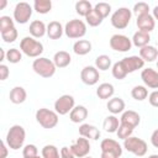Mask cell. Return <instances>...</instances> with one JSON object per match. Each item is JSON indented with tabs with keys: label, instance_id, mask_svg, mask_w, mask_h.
Here are the masks:
<instances>
[{
	"label": "cell",
	"instance_id": "277c9868",
	"mask_svg": "<svg viewBox=\"0 0 158 158\" xmlns=\"http://www.w3.org/2000/svg\"><path fill=\"white\" fill-rule=\"evenodd\" d=\"M36 120L43 128H54L58 125V114L53 110L42 107L36 111Z\"/></svg>",
	"mask_w": 158,
	"mask_h": 158
},
{
	"label": "cell",
	"instance_id": "11a10c76",
	"mask_svg": "<svg viewBox=\"0 0 158 158\" xmlns=\"http://www.w3.org/2000/svg\"><path fill=\"white\" fill-rule=\"evenodd\" d=\"M28 158H42V157H40V156H35V157H28Z\"/></svg>",
	"mask_w": 158,
	"mask_h": 158
},
{
	"label": "cell",
	"instance_id": "d6a6232c",
	"mask_svg": "<svg viewBox=\"0 0 158 158\" xmlns=\"http://www.w3.org/2000/svg\"><path fill=\"white\" fill-rule=\"evenodd\" d=\"M131 95L135 100L137 101H143L147 96H148V90L146 86L143 85H136L133 86V89L131 90Z\"/></svg>",
	"mask_w": 158,
	"mask_h": 158
},
{
	"label": "cell",
	"instance_id": "ac0fdd59",
	"mask_svg": "<svg viewBox=\"0 0 158 158\" xmlns=\"http://www.w3.org/2000/svg\"><path fill=\"white\" fill-rule=\"evenodd\" d=\"M100 148H101V152H112V153H116L118 157L122 154V147L120 146L117 141L112 138L102 139L100 143Z\"/></svg>",
	"mask_w": 158,
	"mask_h": 158
},
{
	"label": "cell",
	"instance_id": "8fae6325",
	"mask_svg": "<svg viewBox=\"0 0 158 158\" xmlns=\"http://www.w3.org/2000/svg\"><path fill=\"white\" fill-rule=\"evenodd\" d=\"M70 149L73 151L74 156L77 158H84L89 154L90 152V143H89V139L85 138V137H79L72 146H70Z\"/></svg>",
	"mask_w": 158,
	"mask_h": 158
},
{
	"label": "cell",
	"instance_id": "6f0895ef",
	"mask_svg": "<svg viewBox=\"0 0 158 158\" xmlns=\"http://www.w3.org/2000/svg\"><path fill=\"white\" fill-rule=\"evenodd\" d=\"M157 68H158V62H157Z\"/></svg>",
	"mask_w": 158,
	"mask_h": 158
},
{
	"label": "cell",
	"instance_id": "e575fe53",
	"mask_svg": "<svg viewBox=\"0 0 158 158\" xmlns=\"http://www.w3.org/2000/svg\"><path fill=\"white\" fill-rule=\"evenodd\" d=\"M42 158H60V152L53 144H46L42 148Z\"/></svg>",
	"mask_w": 158,
	"mask_h": 158
},
{
	"label": "cell",
	"instance_id": "db71d44e",
	"mask_svg": "<svg viewBox=\"0 0 158 158\" xmlns=\"http://www.w3.org/2000/svg\"><path fill=\"white\" fill-rule=\"evenodd\" d=\"M148 158H158V154H151Z\"/></svg>",
	"mask_w": 158,
	"mask_h": 158
},
{
	"label": "cell",
	"instance_id": "d590c367",
	"mask_svg": "<svg viewBox=\"0 0 158 158\" xmlns=\"http://www.w3.org/2000/svg\"><path fill=\"white\" fill-rule=\"evenodd\" d=\"M21 59H22V53L17 48H11V49H9L6 52V60L7 62H10L12 64H16Z\"/></svg>",
	"mask_w": 158,
	"mask_h": 158
},
{
	"label": "cell",
	"instance_id": "1f68e13d",
	"mask_svg": "<svg viewBox=\"0 0 158 158\" xmlns=\"http://www.w3.org/2000/svg\"><path fill=\"white\" fill-rule=\"evenodd\" d=\"M33 9L38 14H47L52 9V2H51V0H35Z\"/></svg>",
	"mask_w": 158,
	"mask_h": 158
},
{
	"label": "cell",
	"instance_id": "83f0119b",
	"mask_svg": "<svg viewBox=\"0 0 158 158\" xmlns=\"http://www.w3.org/2000/svg\"><path fill=\"white\" fill-rule=\"evenodd\" d=\"M73 51L78 56H85L91 51V43L88 40H78L73 44Z\"/></svg>",
	"mask_w": 158,
	"mask_h": 158
},
{
	"label": "cell",
	"instance_id": "e0dca14e",
	"mask_svg": "<svg viewBox=\"0 0 158 158\" xmlns=\"http://www.w3.org/2000/svg\"><path fill=\"white\" fill-rule=\"evenodd\" d=\"M79 135L81 137L88 138V139L96 141V139H99V137H100L101 133H100V131H99L98 127H95L93 125H89V123H81L79 126Z\"/></svg>",
	"mask_w": 158,
	"mask_h": 158
},
{
	"label": "cell",
	"instance_id": "f907efd6",
	"mask_svg": "<svg viewBox=\"0 0 158 158\" xmlns=\"http://www.w3.org/2000/svg\"><path fill=\"white\" fill-rule=\"evenodd\" d=\"M5 59H6V52H5V49L0 48V62H2Z\"/></svg>",
	"mask_w": 158,
	"mask_h": 158
},
{
	"label": "cell",
	"instance_id": "f35d334b",
	"mask_svg": "<svg viewBox=\"0 0 158 158\" xmlns=\"http://www.w3.org/2000/svg\"><path fill=\"white\" fill-rule=\"evenodd\" d=\"M132 132H133V128H131L130 126H126V125H122V123H120V126H118V128H117V132H116V135H117V137L118 138H121V139H126V138H128V137H131L132 136Z\"/></svg>",
	"mask_w": 158,
	"mask_h": 158
},
{
	"label": "cell",
	"instance_id": "4316f807",
	"mask_svg": "<svg viewBox=\"0 0 158 158\" xmlns=\"http://www.w3.org/2000/svg\"><path fill=\"white\" fill-rule=\"evenodd\" d=\"M149 41H151V36L149 33L147 32H143V31H137L135 32L133 37H132V44H135L136 47H146L149 44Z\"/></svg>",
	"mask_w": 158,
	"mask_h": 158
},
{
	"label": "cell",
	"instance_id": "ab89813d",
	"mask_svg": "<svg viewBox=\"0 0 158 158\" xmlns=\"http://www.w3.org/2000/svg\"><path fill=\"white\" fill-rule=\"evenodd\" d=\"M94 9L100 14V16H101L102 19L107 17L109 14L111 12V6H110V4H107V2H98V4L94 6Z\"/></svg>",
	"mask_w": 158,
	"mask_h": 158
},
{
	"label": "cell",
	"instance_id": "f546056e",
	"mask_svg": "<svg viewBox=\"0 0 158 158\" xmlns=\"http://www.w3.org/2000/svg\"><path fill=\"white\" fill-rule=\"evenodd\" d=\"M93 9H94V7H93L91 2L88 1V0H80V1H78V2L75 4V11H77V14L80 15V16H84V17H85Z\"/></svg>",
	"mask_w": 158,
	"mask_h": 158
},
{
	"label": "cell",
	"instance_id": "60d3db41",
	"mask_svg": "<svg viewBox=\"0 0 158 158\" xmlns=\"http://www.w3.org/2000/svg\"><path fill=\"white\" fill-rule=\"evenodd\" d=\"M133 12H135L137 16L149 14V5H148L147 2L139 1V2L135 4V6H133Z\"/></svg>",
	"mask_w": 158,
	"mask_h": 158
},
{
	"label": "cell",
	"instance_id": "9a60e30c",
	"mask_svg": "<svg viewBox=\"0 0 158 158\" xmlns=\"http://www.w3.org/2000/svg\"><path fill=\"white\" fill-rule=\"evenodd\" d=\"M137 27H138V31H143V32H152L156 27V21H154V17L151 15V14H146V15H141V16H137Z\"/></svg>",
	"mask_w": 158,
	"mask_h": 158
},
{
	"label": "cell",
	"instance_id": "30bf717a",
	"mask_svg": "<svg viewBox=\"0 0 158 158\" xmlns=\"http://www.w3.org/2000/svg\"><path fill=\"white\" fill-rule=\"evenodd\" d=\"M109 43H110L111 49H114L116 52H127L132 47V40H130L127 36L120 35V33L111 36Z\"/></svg>",
	"mask_w": 158,
	"mask_h": 158
},
{
	"label": "cell",
	"instance_id": "6da1fadb",
	"mask_svg": "<svg viewBox=\"0 0 158 158\" xmlns=\"http://www.w3.org/2000/svg\"><path fill=\"white\" fill-rule=\"evenodd\" d=\"M26 139V132L25 128L21 125H14L10 127L6 135V144L9 148L16 151L22 148Z\"/></svg>",
	"mask_w": 158,
	"mask_h": 158
},
{
	"label": "cell",
	"instance_id": "7a4b0ae2",
	"mask_svg": "<svg viewBox=\"0 0 158 158\" xmlns=\"http://www.w3.org/2000/svg\"><path fill=\"white\" fill-rule=\"evenodd\" d=\"M20 49L22 53H25L27 57L31 58H38L43 52V44L37 41L33 37H23L20 42Z\"/></svg>",
	"mask_w": 158,
	"mask_h": 158
},
{
	"label": "cell",
	"instance_id": "ffe728a7",
	"mask_svg": "<svg viewBox=\"0 0 158 158\" xmlns=\"http://www.w3.org/2000/svg\"><path fill=\"white\" fill-rule=\"evenodd\" d=\"M28 31H30V33H31V36L33 38H41L47 33V27L42 21L35 20V21H32L30 23Z\"/></svg>",
	"mask_w": 158,
	"mask_h": 158
},
{
	"label": "cell",
	"instance_id": "9c48e42d",
	"mask_svg": "<svg viewBox=\"0 0 158 158\" xmlns=\"http://www.w3.org/2000/svg\"><path fill=\"white\" fill-rule=\"evenodd\" d=\"M31 16H32V7L28 2L21 1L19 4H16V6L14 9V20L17 23H21V25L26 23Z\"/></svg>",
	"mask_w": 158,
	"mask_h": 158
},
{
	"label": "cell",
	"instance_id": "4dcf8cb0",
	"mask_svg": "<svg viewBox=\"0 0 158 158\" xmlns=\"http://www.w3.org/2000/svg\"><path fill=\"white\" fill-rule=\"evenodd\" d=\"M85 20H86V23H88L89 26H91V27H96V26L101 25V22H102L104 19L100 16V14H99L95 9H93V10L85 16Z\"/></svg>",
	"mask_w": 158,
	"mask_h": 158
},
{
	"label": "cell",
	"instance_id": "4fadbf2b",
	"mask_svg": "<svg viewBox=\"0 0 158 158\" xmlns=\"http://www.w3.org/2000/svg\"><path fill=\"white\" fill-rule=\"evenodd\" d=\"M121 64L123 65L125 70L128 73H133L138 69H142L144 65V60L139 57V56H131V57H126L122 60H120Z\"/></svg>",
	"mask_w": 158,
	"mask_h": 158
},
{
	"label": "cell",
	"instance_id": "5bb4252c",
	"mask_svg": "<svg viewBox=\"0 0 158 158\" xmlns=\"http://www.w3.org/2000/svg\"><path fill=\"white\" fill-rule=\"evenodd\" d=\"M141 79L146 86L151 89H158V72L152 68H146L141 72Z\"/></svg>",
	"mask_w": 158,
	"mask_h": 158
},
{
	"label": "cell",
	"instance_id": "44dd1931",
	"mask_svg": "<svg viewBox=\"0 0 158 158\" xmlns=\"http://www.w3.org/2000/svg\"><path fill=\"white\" fill-rule=\"evenodd\" d=\"M64 32V28L62 26L60 22L58 21H51L48 25H47V36L51 38V40H58L62 37Z\"/></svg>",
	"mask_w": 158,
	"mask_h": 158
},
{
	"label": "cell",
	"instance_id": "d6986e66",
	"mask_svg": "<svg viewBox=\"0 0 158 158\" xmlns=\"http://www.w3.org/2000/svg\"><path fill=\"white\" fill-rule=\"evenodd\" d=\"M86 117H88V109L83 105L74 106V109L69 112V118L74 123H80V122L85 121Z\"/></svg>",
	"mask_w": 158,
	"mask_h": 158
},
{
	"label": "cell",
	"instance_id": "836d02e7",
	"mask_svg": "<svg viewBox=\"0 0 158 158\" xmlns=\"http://www.w3.org/2000/svg\"><path fill=\"white\" fill-rule=\"evenodd\" d=\"M95 67L99 70H107L111 67V59H110V57L106 56V54L98 56L96 59H95Z\"/></svg>",
	"mask_w": 158,
	"mask_h": 158
},
{
	"label": "cell",
	"instance_id": "3957f363",
	"mask_svg": "<svg viewBox=\"0 0 158 158\" xmlns=\"http://www.w3.org/2000/svg\"><path fill=\"white\" fill-rule=\"evenodd\" d=\"M32 69L36 74H38L42 78H51L54 75L57 67L54 65L53 60L46 58V57H38L32 63Z\"/></svg>",
	"mask_w": 158,
	"mask_h": 158
},
{
	"label": "cell",
	"instance_id": "7dc6e473",
	"mask_svg": "<svg viewBox=\"0 0 158 158\" xmlns=\"http://www.w3.org/2000/svg\"><path fill=\"white\" fill-rule=\"evenodd\" d=\"M151 143L153 144V147L158 148V128L152 132V135H151Z\"/></svg>",
	"mask_w": 158,
	"mask_h": 158
},
{
	"label": "cell",
	"instance_id": "603a6c76",
	"mask_svg": "<svg viewBox=\"0 0 158 158\" xmlns=\"http://www.w3.org/2000/svg\"><path fill=\"white\" fill-rule=\"evenodd\" d=\"M139 57L144 60V62H153L154 59H157L158 57V49L154 46H146L139 48Z\"/></svg>",
	"mask_w": 158,
	"mask_h": 158
},
{
	"label": "cell",
	"instance_id": "ee69618b",
	"mask_svg": "<svg viewBox=\"0 0 158 158\" xmlns=\"http://www.w3.org/2000/svg\"><path fill=\"white\" fill-rule=\"evenodd\" d=\"M60 158H75L73 151L70 149V147H62L60 148Z\"/></svg>",
	"mask_w": 158,
	"mask_h": 158
},
{
	"label": "cell",
	"instance_id": "c3c4849f",
	"mask_svg": "<svg viewBox=\"0 0 158 158\" xmlns=\"http://www.w3.org/2000/svg\"><path fill=\"white\" fill-rule=\"evenodd\" d=\"M0 149H1V153H0V158H6L7 157V148H6V142H1L0 144Z\"/></svg>",
	"mask_w": 158,
	"mask_h": 158
},
{
	"label": "cell",
	"instance_id": "f5cc1de1",
	"mask_svg": "<svg viewBox=\"0 0 158 158\" xmlns=\"http://www.w3.org/2000/svg\"><path fill=\"white\" fill-rule=\"evenodd\" d=\"M5 6H6V0H1V4H0V10H2Z\"/></svg>",
	"mask_w": 158,
	"mask_h": 158
},
{
	"label": "cell",
	"instance_id": "bcb514c9",
	"mask_svg": "<svg viewBox=\"0 0 158 158\" xmlns=\"http://www.w3.org/2000/svg\"><path fill=\"white\" fill-rule=\"evenodd\" d=\"M9 74H10V70H9L7 65H5V64H0V80H5V79H7Z\"/></svg>",
	"mask_w": 158,
	"mask_h": 158
},
{
	"label": "cell",
	"instance_id": "681fc988",
	"mask_svg": "<svg viewBox=\"0 0 158 158\" xmlns=\"http://www.w3.org/2000/svg\"><path fill=\"white\" fill-rule=\"evenodd\" d=\"M101 158H118V156L112 152H101Z\"/></svg>",
	"mask_w": 158,
	"mask_h": 158
},
{
	"label": "cell",
	"instance_id": "9f6ffc18",
	"mask_svg": "<svg viewBox=\"0 0 158 158\" xmlns=\"http://www.w3.org/2000/svg\"><path fill=\"white\" fill-rule=\"evenodd\" d=\"M84 158H91V157H89V156H86V157H84Z\"/></svg>",
	"mask_w": 158,
	"mask_h": 158
},
{
	"label": "cell",
	"instance_id": "7c38bea8",
	"mask_svg": "<svg viewBox=\"0 0 158 158\" xmlns=\"http://www.w3.org/2000/svg\"><path fill=\"white\" fill-rule=\"evenodd\" d=\"M80 79L86 85H95L100 79L99 70L96 69V67H93V65L84 67L80 72Z\"/></svg>",
	"mask_w": 158,
	"mask_h": 158
},
{
	"label": "cell",
	"instance_id": "7bdbcfd3",
	"mask_svg": "<svg viewBox=\"0 0 158 158\" xmlns=\"http://www.w3.org/2000/svg\"><path fill=\"white\" fill-rule=\"evenodd\" d=\"M22 156H23V158L38 156V148L35 144H26L22 149Z\"/></svg>",
	"mask_w": 158,
	"mask_h": 158
},
{
	"label": "cell",
	"instance_id": "816d5d0a",
	"mask_svg": "<svg viewBox=\"0 0 158 158\" xmlns=\"http://www.w3.org/2000/svg\"><path fill=\"white\" fill-rule=\"evenodd\" d=\"M152 16L154 17V20H158V5L154 6V9H153V15H152Z\"/></svg>",
	"mask_w": 158,
	"mask_h": 158
},
{
	"label": "cell",
	"instance_id": "52a82bcc",
	"mask_svg": "<svg viewBox=\"0 0 158 158\" xmlns=\"http://www.w3.org/2000/svg\"><path fill=\"white\" fill-rule=\"evenodd\" d=\"M64 33L69 38H81L86 33V25L81 20H70L65 23Z\"/></svg>",
	"mask_w": 158,
	"mask_h": 158
},
{
	"label": "cell",
	"instance_id": "ba28073f",
	"mask_svg": "<svg viewBox=\"0 0 158 158\" xmlns=\"http://www.w3.org/2000/svg\"><path fill=\"white\" fill-rule=\"evenodd\" d=\"M74 104H75L74 98L69 94H64L54 101V111L62 116L67 115L74 109Z\"/></svg>",
	"mask_w": 158,
	"mask_h": 158
},
{
	"label": "cell",
	"instance_id": "7402d4cb",
	"mask_svg": "<svg viewBox=\"0 0 158 158\" xmlns=\"http://www.w3.org/2000/svg\"><path fill=\"white\" fill-rule=\"evenodd\" d=\"M70 62H72V57L65 51H58L53 57V63L57 68H65L70 64Z\"/></svg>",
	"mask_w": 158,
	"mask_h": 158
},
{
	"label": "cell",
	"instance_id": "f1b7e54d",
	"mask_svg": "<svg viewBox=\"0 0 158 158\" xmlns=\"http://www.w3.org/2000/svg\"><path fill=\"white\" fill-rule=\"evenodd\" d=\"M120 123H118V118L115 116V115H110L107 117H105L104 122H102V127L106 132L109 133H114V132H117V128H118Z\"/></svg>",
	"mask_w": 158,
	"mask_h": 158
},
{
	"label": "cell",
	"instance_id": "2e32d148",
	"mask_svg": "<svg viewBox=\"0 0 158 158\" xmlns=\"http://www.w3.org/2000/svg\"><path fill=\"white\" fill-rule=\"evenodd\" d=\"M139 122H141V116L138 115V112H136L133 110L123 111L121 115V118H120V123L130 126L133 130L139 125Z\"/></svg>",
	"mask_w": 158,
	"mask_h": 158
},
{
	"label": "cell",
	"instance_id": "d4e9b609",
	"mask_svg": "<svg viewBox=\"0 0 158 158\" xmlns=\"http://www.w3.org/2000/svg\"><path fill=\"white\" fill-rule=\"evenodd\" d=\"M9 98L12 104H22L27 98V93L22 86H15L11 89Z\"/></svg>",
	"mask_w": 158,
	"mask_h": 158
},
{
	"label": "cell",
	"instance_id": "5b68a950",
	"mask_svg": "<svg viewBox=\"0 0 158 158\" xmlns=\"http://www.w3.org/2000/svg\"><path fill=\"white\" fill-rule=\"evenodd\" d=\"M123 148L127 152H131L137 157H143L148 149L146 141H143L142 138H138V137H133V136H131L123 141Z\"/></svg>",
	"mask_w": 158,
	"mask_h": 158
},
{
	"label": "cell",
	"instance_id": "cb8c5ba5",
	"mask_svg": "<svg viewBox=\"0 0 158 158\" xmlns=\"http://www.w3.org/2000/svg\"><path fill=\"white\" fill-rule=\"evenodd\" d=\"M115 93V89H114V85L110 84V83H102L98 86L96 89V95L99 99L101 100H106V99H111L112 95Z\"/></svg>",
	"mask_w": 158,
	"mask_h": 158
},
{
	"label": "cell",
	"instance_id": "74e56055",
	"mask_svg": "<svg viewBox=\"0 0 158 158\" xmlns=\"http://www.w3.org/2000/svg\"><path fill=\"white\" fill-rule=\"evenodd\" d=\"M17 36H19V33H17V30H16L15 27H12V28H10V30H7V31L1 32V38H2L4 42H6V43H12V42H15V40H17Z\"/></svg>",
	"mask_w": 158,
	"mask_h": 158
},
{
	"label": "cell",
	"instance_id": "484cf974",
	"mask_svg": "<svg viewBox=\"0 0 158 158\" xmlns=\"http://www.w3.org/2000/svg\"><path fill=\"white\" fill-rule=\"evenodd\" d=\"M106 107H107V110L112 115H117V114L123 112V110H125V101L121 98H111L107 101Z\"/></svg>",
	"mask_w": 158,
	"mask_h": 158
},
{
	"label": "cell",
	"instance_id": "b9f144b4",
	"mask_svg": "<svg viewBox=\"0 0 158 158\" xmlns=\"http://www.w3.org/2000/svg\"><path fill=\"white\" fill-rule=\"evenodd\" d=\"M12 27H15L14 26V20L10 16H1L0 17V32L7 31Z\"/></svg>",
	"mask_w": 158,
	"mask_h": 158
},
{
	"label": "cell",
	"instance_id": "8d00e7d4",
	"mask_svg": "<svg viewBox=\"0 0 158 158\" xmlns=\"http://www.w3.org/2000/svg\"><path fill=\"white\" fill-rule=\"evenodd\" d=\"M112 75H114V78H116V79H118V80H121V79H125L126 78V75H127V72L125 70V68H123V65L121 64V62H116L114 65H112Z\"/></svg>",
	"mask_w": 158,
	"mask_h": 158
},
{
	"label": "cell",
	"instance_id": "8992f818",
	"mask_svg": "<svg viewBox=\"0 0 158 158\" xmlns=\"http://www.w3.org/2000/svg\"><path fill=\"white\" fill-rule=\"evenodd\" d=\"M131 10L127 7H120L111 15V25L117 30H123L131 21Z\"/></svg>",
	"mask_w": 158,
	"mask_h": 158
},
{
	"label": "cell",
	"instance_id": "f6af8a7d",
	"mask_svg": "<svg viewBox=\"0 0 158 158\" xmlns=\"http://www.w3.org/2000/svg\"><path fill=\"white\" fill-rule=\"evenodd\" d=\"M148 100H149V104L154 107H158V90H154L149 94L148 96Z\"/></svg>",
	"mask_w": 158,
	"mask_h": 158
}]
</instances>
